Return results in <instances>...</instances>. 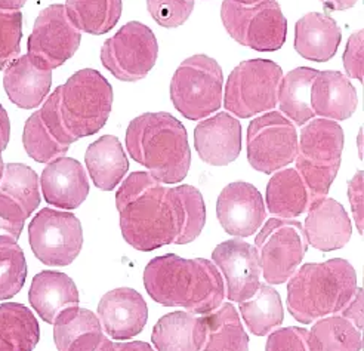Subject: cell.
Returning <instances> with one entry per match:
<instances>
[{
	"label": "cell",
	"mask_w": 364,
	"mask_h": 351,
	"mask_svg": "<svg viewBox=\"0 0 364 351\" xmlns=\"http://www.w3.org/2000/svg\"><path fill=\"white\" fill-rule=\"evenodd\" d=\"M116 206L123 239L142 252L191 243L206 223L205 200L196 187L166 189L149 172H134L123 181Z\"/></svg>",
	"instance_id": "obj_1"
},
{
	"label": "cell",
	"mask_w": 364,
	"mask_h": 351,
	"mask_svg": "<svg viewBox=\"0 0 364 351\" xmlns=\"http://www.w3.org/2000/svg\"><path fill=\"white\" fill-rule=\"evenodd\" d=\"M144 285L156 303L182 307L193 314L212 313L225 297L221 273L205 258L186 260L175 253L157 256L144 270Z\"/></svg>",
	"instance_id": "obj_2"
},
{
	"label": "cell",
	"mask_w": 364,
	"mask_h": 351,
	"mask_svg": "<svg viewBox=\"0 0 364 351\" xmlns=\"http://www.w3.org/2000/svg\"><path fill=\"white\" fill-rule=\"evenodd\" d=\"M131 157L161 184H178L190 171L191 150L184 125L169 113H145L126 131Z\"/></svg>",
	"instance_id": "obj_3"
},
{
	"label": "cell",
	"mask_w": 364,
	"mask_h": 351,
	"mask_svg": "<svg viewBox=\"0 0 364 351\" xmlns=\"http://www.w3.org/2000/svg\"><path fill=\"white\" fill-rule=\"evenodd\" d=\"M355 290V271L342 258L305 264L287 283V308L298 322L309 325L342 311Z\"/></svg>",
	"instance_id": "obj_4"
},
{
	"label": "cell",
	"mask_w": 364,
	"mask_h": 351,
	"mask_svg": "<svg viewBox=\"0 0 364 351\" xmlns=\"http://www.w3.org/2000/svg\"><path fill=\"white\" fill-rule=\"evenodd\" d=\"M57 92L61 120L76 141L101 131L110 117L113 88L97 70L75 73Z\"/></svg>",
	"instance_id": "obj_5"
},
{
	"label": "cell",
	"mask_w": 364,
	"mask_h": 351,
	"mask_svg": "<svg viewBox=\"0 0 364 351\" xmlns=\"http://www.w3.org/2000/svg\"><path fill=\"white\" fill-rule=\"evenodd\" d=\"M343 150L342 127L331 119H314L302 131L298 141L296 171L314 199L329 193Z\"/></svg>",
	"instance_id": "obj_6"
},
{
	"label": "cell",
	"mask_w": 364,
	"mask_h": 351,
	"mask_svg": "<svg viewBox=\"0 0 364 351\" xmlns=\"http://www.w3.org/2000/svg\"><path fill=\"white\" fill-rule=\"evenodd\" d=\"M224 76L221 66L208 55H194L182 63L171 82V100L190 119H205L223 105Z\"/></svg>",
	"instance_id": "obj_7"
},
{
	"label": "cell",
	"mask_w": 364,
	"mask_h": 351,
	"mask_svg": "<svg viewBox=\"0 0 364 351\" xmlns=\"http://www.w3.org/2000/svg\"><path fill=\"white\" fill-rule=\"evenodd\" d=\"M221 20L231 38L253 51H279L287 34V20L277 0H261L252 5L224 0Z\"/></svg>",
	"instance_id": "obj_8"
},
{
	"label": "cell",
	"mask_w": 364,
	"mask_h": 351,
	"mask_svg": "<svg viewBox=\"0 0 364 351\" xmlns=\"http://www.w3.org/2000/svg\"><path fill=\"white\" fill-rule=\"evenodd\" d=\"M283 71L269 60H249L235 67L227 80L224 105L234 116L249 119L277 105Z\"/></svg>",
	"instance_id": "obj_9"
},
{
	"label": "cell",
	"mask_w": 364,
	"mask_h": 351,
	"mask_svg": "<svg viewBox=\"0 0 364 351\" xmlns=\"http://www.w3.org/2000/svg\"><path fill=\"white\" fill-rule=\"evenodd\" d=\"M159 43L154 33L142 23L123 26L101 48V63L122 82H139L157 63Z\"/></svg>",
	"instance_id": "obj_10"
},
{
	"label": "cell",
	"mask_w": 364,
	"mask_h": 351,
	"mask_svg": "<svg viewBox=\"0 0 364 351\" xmlns=\"http://www.w3.org/2000/svg\"><path fill=\"white\" fill-rule=\"evenodd\" d=\"M255 245L264 279L271 285H280L298 270L308 242L298 221L272 218L258 233Z\"/></svg>",
	"instance_id": "obj_11"
},
{
	"label": "cell",
	"mask_w": 364,
	"mask_h": 351,
	"mask_svg": "<svg viewBox=\"0 0 364 351\" xmlns=\"http://www.w3.org/2000/svg\"><path fill=\"white\" fill-rule=\"evenodd\" d=\"M28 242L41 263L64 267L75 261L82 251V224L75 214L45 208L31 219Z\"/></svg>",
	"instance_id": "obj_12"
},
{
	"label": "cell",
	"mask_w": 364,
	"mask_h": 351,
	"mask_svg": "<svg viewBox=\"0 0 364 351\" xmlns=\"http://www.w3.org/2000/svg\"><path fill=\"white\" fill-rule=\"evenodd\" d=\"M298 153L296 129L282 113L253 119L247 127V160L253 169L274 174L292 163Z\"/></svg>",
	"instance_id": "obj_13"
},
{
	"label": "cell",
	"mask_w": 364,
	"mask_h": 351,
	"mask_svg": "<svg viewBox=\"0 0 364 351\" xmlns=\"http://www.w3.org/2000/svg\"><path fill=\"white\" fill-rule=\"evenodd\" d=\"M80 30L71 23L63 5H50L36 18L27 49L33 63L45 70L61 67L80 46Z\"/></svg>",
	"instance_id": "obj_14"
},
{
	"label": "cell",
	"mask_w": 364,
	"mask_h": 351,
	"mask_svg": "<svg viewBox=\"0 0 364 351\" xmlns=\"http://www.w3.org/2000/svg\"><path fill=\"white\" fill-rule=\"evenodd\" d=\"M216 214L223 229L235 237H249L258 231L265 219L262 194L249 182H231L216 201Z\"/></svg>",
	"instance_id": "obj_15"
},
{
	"label": "cell",
	"mask_w": 364,
	"mask_h": 351,
	"mask_svg": "<svg viewBox=\"0 0 364 351\" xmlns=\"http://www.w3.org/2000/svg\"><path fill=\"white\" fill-rule=\"evenodd\" d=\"M212 260L225 276L228 298L231 301L243 303L257 292L261 285V267L257 248L240 239L227 240L215 248Z\"/></svg>",
	"instance_id": "obj_16"
},
{
	"label": "cell",
	"mask_w": 364,
	"mask_h": 351,
	"mask_svg": "<svg viewBox=\"0 0 364 351\" xmlns=\"http://www.w3.org/2000/svg\"><path fill=\"white\" fill-rule=\"evenodd\" d=\"M149 319V307L142 295L131 288L107 292L98 304V320L107 335L124 341L141 334Z\"/></svg>",
	"instance_id": "obj_17"
},
{
	"label": "cell",
	"mask_w": 364,
	"mask_h": 351,
	"mask_svg": "<svg viewBox=\"0 0 364 351\" xmlns=\"http://www.w3.org/2000/svg\"><path fill=\"white\" fill-rule=\"evenodd\" d=\"M304 233L306 242L313 248L332 252L350 242L353 227L351 221L339 201L329 197L316 199L308 208Z\"/></svg>",
	"instance_id": "obj_18"
},
{
	"label": "cell",
	"mask_w": 364,
	"mask_h": 351,
	"mask_svg": "<svg viewBox=\"0 0 364 351\" xmlns=\"http://www.w3.org/2000/svg\"><path fill=\"white\" fill-rule=\"evenodd\" d=\"M194 147L205 163L225 166L242 152L240 122L228 113H218L196 126Z\"/></svg>",
	"instance_id": "obj_19"
},
{
	"label": "cell",
	"mask_w": 364,
	"mask_h": 351,
	"mask_svg": "<svg viewBox=\"0 0 364 351\" xmlns=\"http://www.w3.org/2000/svg\"><path fill=\"white\" fill-rule=\"evenodd\" d=\"M41 187L49 205L61 209H76L89 194V181L83 166L71 157L49 162L41 177Z\"/></svg>",
	"instance_id": "obj_20"
},
{
	"label": "cell",
	"mask_w": 364,
	"mask_h": 351,
	"mask_svg": "<svg viewBox=\"0 0 364 351\" xmlns=\"http://www.w3.org/2000/svg\"><path fill=\"white\" fill-rule=\"evenodd\" d=\"M28 301L41 319L53 325L64 311L79 307V290L67 274L42 271L33 277Z\"/></svg>",
	"instance_id": "obj_21"
},
{
	"label": "cell",
	"mask_w": 364,
	"mask_h": 351,
	"mask_svg": "<svg viewBox=\"0 0 364 351\" xmlns=\"http://www.w3.org/2000/svg\"><path fill=\"white\" fill-rule=\"evenodd\" d=\"M52 71L39 67L28 55L15 58L5 67L4 88L8 98L20 108L39 107L49 94Z\"/></svg>",
	"instance_id": "obj_22"
},
{
	"label": "cell",
	"mask_w": 364,
	"mask_h": 351,
	"mask_svg": "<svg viewBox=\"0 0 364 351\" xmlns=\"http://www.w3.org/2000/svg\"><path fill=\"white\" fill-rule=\"evenodd\" d=\"M358 105L357 90L339 71H320L311 85L314 115L331 120L350 119Z\"/></svg>",
	"instance_id": "obj_23"
},
{
	"label": "cell",
	"mask_w": 364,
	"mask_h": 351,
	"mask_svg": "<svg viewBox=\"0 0 364 351\" xmlns=\"http://www.w3.org/2000/svg\"><path fill=\"white\" fill-rule=\"evenodd\" d=\"M342 39L338 23L329 15L309 12L295 26V49L302 58L326 63L335 57Z\"/></svg>",
	"instance_id": "obj_24"
},
{
	"label": "cell",
	"mask_w": 364,
	"mask_h": 351,
	"mask_svg": "<svg viewBox=\"0 0 364 351\" xmlns=\"http://www.w3.org/2000/svg\"><path fill=\"white\" fill-rule=\"evenodd\" d=\"M205 338L203 318L187 311H173L163 316L151 335L157 351H202Z\"/></svg>",
	"instance_id": "obj_25"
},
{
	"label": "cell",
	"mask_w": 364,
	"mask_h": 351,
	"mask_svg": "<svg viewBox=\"0 0 364 351\" xmlns=\"http://www.w3.org/2000/svg\"><path fill=\"white\" fill-rule=\"evenodd\" d=\"M85 160L90 178L102 192L114 190L129 169L122 142L113 135H104L90 144Z\"/></svg>",
	"instance_id": "obj_26"
},
{
	"label": "cell",
	"mask_w": 364,
	"mask_h": 351,
	"mask_svg": "<svg viewBox=\"0 0 364 351\" xmlns=\"http://www.w3.org/2000/svg\"><path fill=\"white\" fill-rule=\"evenodd\" d=\"M314 196L296 169H283L271 177L267 186V206L271 214L290 219L306 212Z\"/></svg>",
	"instance_id": "obj_27"
},
{
	"label": "cell",
	"mask_w": 364,
	"mask_h": 351,
	"mask_svg": "<svg viewBox=\"0 0 364 351\" xmlns=\"http://www.w3.org/2000/svg\"><path fill=\"white\" fill-rule=\"evenodd\" d=\"M41 328L31 310L18 303L0 305V351H33Z\"/></svg>",
	"instance_id": "obj_28"
},
{
	"label": "cell",
	"mask_w": 364,
	"mask_h": 351,
	"mask_svg": "<svg viewBox=\"0 0 364 351\" xmlns=\"http://www.w3.org/2000/svg\"><path fill=\"white\" fill-rule=\"evenodd\" d=\"M318 73L316 68L298 67L287 73L280 82L277 104L296 125H305L316 116L311 107V85Z\"/></svg>",
	"instance_id": "obj_29"
},
{
	"label": "cell",
	"mask_w": 364,
	"mask_h": 351,
	"mask_svg": "<svg viewBox=\"0 0 364 351\" xmlns=\"http://www.w3.org/2000/svg\"><path fill=\"white\" fill-rule=\"evenodd\" d=\"M206 338L202 351H249V337L232 304L203 318Z\"/></svg>",
	"instance_id": "obj_30"
},
{
	"label": "cell",
	"mask_w": 364,
	"mask_h": 351,
	"mask_svg": "<svg viewBox=\"0 0 364 351\" xmlns=\"http://www.w3.org/2000/svg\"><path fill=\"white\" fill-rule=\"evenodd\" d=\"M65 12L71 23L87 34H105L119 23L122 0H67Z\"/></svg>",
	"instance_id": "obj_31"
},
{
	"label": "cell",
	"mask_w": 364,
	"mask_h": 351,
	"mask_svg": "<svg viewBox=\"0 0 364 351\" xmlns=\"http://www.w3.org/2000/svg\"><path fill=\"white\" fill-rule=\"evenodd\" d=\"M240 311L249 330L258 337L280 326L284 318L279 292L267 285H259L249 300L240 303Z\"/></svg>",
	"instance_id": "obj_32"
},
{
	"label": "cell",
	"mask_w": 364,
	"mask_h": 351,
	"mask_svg": "<svg viewBox=\"0 0 364 351\" xmlns=\"http://www.w3.org/2000/svg\"><path fill=\"white\" fill-rule=\"evenodd\" d=\"M313 351H361L360 330L345 318L318 320L308 330Z\"/></svg>",
	"instance_id": "obj_33"
},
{
	"label": "cell",
	"mask_w": 364,
	"mask_h": 351,
	"mask_svg": "<svg viewBox=\"0 0 364 351\" xmlns=\"http://www.w3.org/2000/svg\"><path fill=\"white\" fill-rule=\"evenodd\" d=\"M0 194L8 196L30 216L41 203L39 177L30 166L21 163L4 164V174L0 178Z\"/></svg>",
	"instance_id": "obj_34"
},
{
	"label": "cell",
	"mask_w": 364,
	"mask_h": 351,
	"mask_svg": "<svg viewBox=\"0 0 364 351\" xmlns=\"http://www.w3.org/2000/svg\"><path fill=\"white\" fill-rule=\"evenodd\" d=\"M27 279L24 251L15 240L0 236V301L9 300L20 292Z\"/></svg>",
	"instance_id": "obj_35"
},
{
	"label": "cell",
	"mask_w": 364,
	"mask_h": 351,
	"mask_svg": "<svg viewBox=\"0 0 364 351\" xmlns=\"http://www.w3.org/2000/svg\"><path fill=\"white\" fill-rule=\"evenodd\" d=\"M23 144L27 154L39 163H49L63 157L70 149L53 137L39 112L33 113L27 119L23 132Z\"/></svg>",
	"instance_id": "obj_36"
},
{
	"label": "cell",
	"mask_w": 364,
	"mask_h": 351,
	"mask_svg": "<svg viewBox=\"0 0 364 351\" xmlns=\"http://www.w3.org/2000/svg\"><path fill=\"white\" fill-rule=\"evenodd\" d=\"M53 341L58 351H67L68 345L86 332L101 330V323L98 316L86 308H70L64 311L53 323Z\"/></svg>",
	"instance_id": "obj_37"
},
{
	"label": "cell",
	"mask_w": 364,
	"mask_h": 351,
	"mask_svg": "<svg viewBox=\"0 0 364 351\" xmlns=\"http://www.w3.org/2000/svg\"><path fill=\"white\" fill-rule=\"evenodd\" d=\"M23 14L0 9V70L18 58L21 51Z\"/></svg>",
	"instance_id": "obj_38"
},
{
	"label": "cell",
	"mask_w": 364,
	"mask_h": 351,
	"mask_svg": "<svg viewBox=\"0 0 364 351\" xmlns=\"http://www.w3.org/2000/svg\"><path fill=\"white\" fill-rule=\"evenodd\" d=\"M147 9L159 26L175 28L188 20L194 0H147Z\"/></svg>",
	"instance_id": "obj_39"
},
{
	"label": "cell",
	"mask_w": 364,
	"mask_h": 351,
	"mask_svg": "<svg viewBox=\"0 0 364 351\" xmlns=\"http://www.w3.org/2000/svg\"><path fill=\"white\" fill-rule=\"evenodd\" d=\"M265 351H313V347L306 329L289 326L272 332Z\"/></svg>",
	"instance_id": "obj_40"
},
{
	"label": "cell",
	"mask_w": 364,
	"mask_h": 351,
	"mask_svg": "<svg viewBox=\"0 0 364 351\" xmlns=\"http://www.w3.org/2000/svg\"><path fill=\"white\" fill-rule=\"evenodd\" d=\"M27 218L28 216L16 201L0 194V236L9 237L16 242L23 233Z\"/></svg>",
	"instance_id": "obj_41"
},
{
	"label": "cell",
	"mask_w": 364,
	"mask_h": 351,
	"mask_svg": "<svg viewBox=\"0 0 364 351\" xmlns=\"http://www.w3.org/2000/svg\"><path fill=\"white\" fill-rule=\"evenodd\" d=\"M363 30L351 34L343 52V67L347 75L358 82L364 80V36Z\"/></svg>",
	"instance_id": "obj_42"
},
{
	"label": "cell",
	"mask_w": 364,
	"mask_h": 351,
	"mask_svg": "<svg viewBox=\"0 0 364 351\" xmlns=\"http://www.w3.org/2000/svg\"><path fill=\"white\" fill-rule=\"evenodd\" d=\"M67 351H114V342L104 335V330L86 332L73 341Z\"/></svg>",
	"instance_id": "obj_43"
},
{
	"label": "cell",
	"mask_w": 364,
	"mask_h": 351,
	"mask_svg": "<svg viewBox=\"0 0 364 351\" xmlns=\"http://www.w3.org/2000/svg\"><path fill=\"white\" fill-rule=\"evenodd\" d=\"M348 197L353 208V215L360 234H363L364 208H363V171H358L348 184Z\"/></svg>",
	"instance_id": "obj_44"
},
{
	"label": "cell",
	"mask_w": 364,
	"mask_h": 351,
	"mask_svg": "<svg viewBox=\"0 0 364 351\" xmlns=\"http://www.w3.org/2000/svg\"><path fill=\"white\" fill-rule=\"evenodd\" d=\"M343 318L350 320L358 330L363 329V289H357L351 301L345 305Z\"/></svg>",
	"instance_id": "obj_45"
},
{
	"label": "cell",
	"mask_w": 364,
	"mask_h": 351,
	"mask_svg": "<svg viewBox=\"0 0 364 351\" xmlns=\"http://www.w3.org/2000/svg\"><path fill=\"white\" fill-rule=\"evenodd\" d=\"M11 138V122L6 110L0 104V159H2V153L6 150L8 142Z\"/></svg>",
	"instance_id": "obj_46"
},
{
	"label": "cell",
	"mask_w": 364,
	"mask_h": 351,
	"mask_svg": "<svg viewBox=\"0 0 364 351\" xmlns=\"http://www.w3.org/2000/svg\"><path fill=\"white\" fill-rule=\"evenodd\" d=\"M114 351H154V350L147 342L134 341V342H114Z\"/></svg>",
	"instance_id": "obj_47"
},
{
	"label": "cell",
	"mask_w": 364,
	"mask_h": 351,
	"mask_svg": "<svg viewBox=\"0 0 364 351\" xmlns=\"http://www.w3.org/2000/svg\"><path fill=\"white\" fill-rule=\"evenodd\" d=\"M329 11H347L353 8L358 0H320Z\"/></svg>",
	"instance_id": "obj_48"
},
{
	"label": "cell",
	"mask_w": 364,
	"mask_h": 351,
	"mask_svg": "<svg viewBox=\"0 0 364 351\" xmlns=\"http://www.w3.org/2000/svg\"><path fill=\"white\" fill-rule=\"evenodd\" d=\"M27 0H0V9L4 11H20Z\"/></svg>",
	"instance_id": "obj_49"
},
{
	"label": "cell",
	"mask_w": 364,
	"mask_h": 351,
	"mask_svg": "<svg viewBox=\"0 0 364 351\" xmlns=\"http://www.w3.org/2000/svg\"><path fill=\"white\" fill-rule=\"evenodd\" d=\"M235 4H242V5H252V4H257L261 2V0H232Z\"/></svg>",
	"instance_id": "obj_50"
},
{
	"label": "cell",
	"mask_w": 364,
	"mask_h": 351,
	"mask_svg": "<svg viewBox=\"0 0 364 351\" xmlns=\"http://www.w3.org/2000/svg\"><path fill=\"white\" fill-rule=\"evenodd\" d=\"M2 174H4V162L0 159V178H2Z\"/></svg>",
	"instance_id": "obj_51"
}]
</instances>
